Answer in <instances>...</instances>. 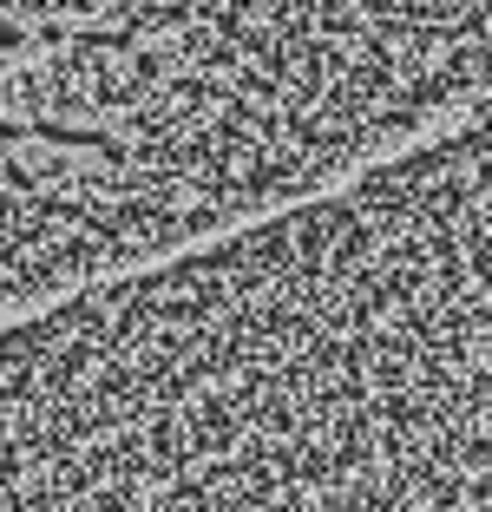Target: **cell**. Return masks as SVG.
Returning <instances> with one entry per match:
<instances>
[{
  "mask_svg": "<svg viewBox=\"0 0 492 512\" xmlns=\"http://www.w3.org/2000/svg\"><path fill=\"white\" fill-rule=\"evenodd\" d=\"M119 0H0V86L46 60L60 40H73L86 20H99Z\"/></svg>",
  "mask_w": 492,
  "mask_h": 512,
  "instance_id": "cell-1",
  "label": "cell"
}]
</instances>
